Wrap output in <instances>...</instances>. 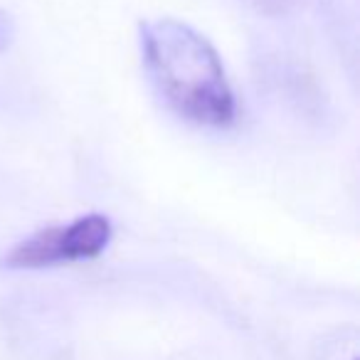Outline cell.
<instances>
[{"label":"cell","instance_id":"obj_1","mask_svg":"<svg viewBox=\"0 0 360 360\" xmlns=\"http://www.w3.org/2000/svg\"><path fill=\"white\" fill-rule=\"evenodd\" d=\"M139 40L155 91L180 119L210 129L235 124V91L205 35L175 18H155L141 22Z\"/></svg>","mask_w":360,"mask_h":360},{"label":"cell","instance_id":"obj_2","mask_svg":"<svg viewBox=\"0 0 360 360\" xmlns=\"http://www.w3.org/2000/svg\"><path fill=\"white\" fill-rule=\"evenodd\" d=\"M114 227L101 212H89L70 225H55L32 232L0 257V269H45L96 259L109 247Z\"/></svg>","mask_w":360,"mask_h":360},{"label":"cell","instance_id":"obj_3","mask_svg":"<svg viewBox=\"0 0 360 360\" xmlns=\"http://www.w3.org/2000/svg\"><path fill=\"white\" fill-rule=\"evenodd\" d=\"M13 37H15V22L6 11H0V55L11 47Z\"/></svg>","mask_w":360,"mask_h":360}]
</instances>
